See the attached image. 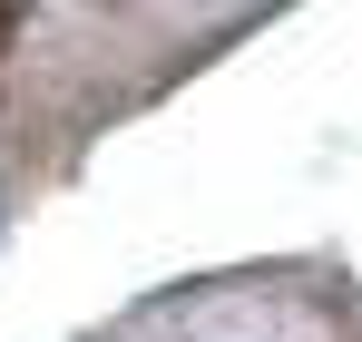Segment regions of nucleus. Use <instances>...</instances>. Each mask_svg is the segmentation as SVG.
I'll use <instances>...</instances> for the list:
<instances>
[{"mask_svg":"<svg viewBox=\"0 0 362 342\" xmlns=\"http://www.w3.org/2000/svg\"><path fill=\"white\" fill-rule=\"evenodd\" d=\"M10 30H20V10H0V59H10Z\"/></svg>","mask_w":362,"mask_h":342,"instance_id":"obj_1","label":"nucleus"}]
</instances>
